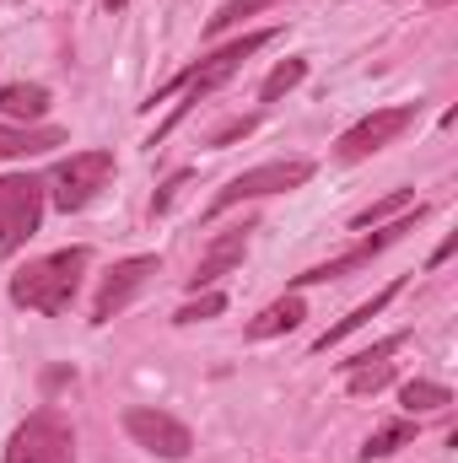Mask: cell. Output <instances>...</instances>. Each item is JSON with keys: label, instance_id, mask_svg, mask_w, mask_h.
Instances as JSON below:
<instances>
[{"label": "cell", "instance_id": "8992f818", "mask_svg": "<svg viewBox=\"0 0 458 463\" xmlns=\"http://www.w3.org/2000/svg\"><path fill=\"white\" fill-rule=\"evenodd\" d=\"M308 178H313V162H308V156H286V162H264V167H248V173H237L227 189L211 200L205 222H216L222 211L243 205V200H264V194H286V189H302Z\"/></svg>", "mask_w": 458, "mask_h": 463}, {"label": "cell", "instance_id": "7c38bea8", "mask_svg": "<svg viewBox=\"0 0 458 463\" xmlns=\"http://www.w3.org/2000/svg\"><path fill=\"white\" fill-rule=\"evenodd\" d=\"M71 135L60 124H0V162L5 156H43L54 146H65Z\"/></svg>", "mask_w": 458, "mask_h": 463}, {"label": "cell", "instance_id": "9a60e30c", "mask_svg": "<svg viewBox=\"0 0 458 463\" xmlns=\"http://www.w3.org/2000/svg\"><path fill=\"white\" fill-rule=\"evenodd\" d=\"M394 297H399V280H394V286H383V291H377V297H372V302H361V307H356V313H350V318H340V324H335V329H329V335H319V340H313V350H329V345H340L345 335H356V329H361V324H372V318H377V313H383V307H388V302H394Z\"/></svg>", "mask_w": 458, "mask_h": 463}, {"label": "cell", "instance_id": "3957f363", "mask_svg": "<svg viewBox=\"0 0 458 463\" xmlns=\"http://www.w3.org/2000/svg\"><path fill=\"white\" fill-rule=\"evenodd\" d=\"M0 463H76V431H71V420L60 410H33L11 431Z\"/></svg>", "mask_w": 458, "mask_h": 463}, {"label": "cell", "instance_id": "4fadbf2b", "mask_svg": "<svg viewBox=\"0 0 458 463\" xmlns=\"http://www.w3.org/2000/svg\"><path fill=\"white\" fill-rule=\"evenodd\" d=\"M308 318V302H302V291H286L281 302H270L253 324H248V340H275V335H291L297 324Z\"/></svg>", "mask_w": 458, "mask_h": 463}, {"label": "cell", "instance_id": "7a4b0ae2", "mask_svg": "<svg viewBox=\"0 0 458 463\" xmlns=\"http://www.w3.org/2000/svg\"><path fill=\"white\" fill-rule=\"evenodd\" d=\"M87 248H60V253H43L33 259L27 269L11 275V302L27 307V313H43V318H60L76 291H81V269H87Z\"/></svg>", "mask_w": 458, "mask_h": 463}, {"label": "cell", "instance_id": "ffe728a7", "mask_svg": "<svg viewBox=\"0 0 458 463\" xmlns=\"http://www.w3.org/2000/svg\"><path fill=\"white\" fill-rule=\"evenodd\" d=\"M388 383H394V366H388V361H372V366L345 372V388H350L356 399H367V393H377V388H388Z\"/></svg>", "mask_w": 458, "mask_h": 463}, {"label": "cell", "instance_id": "cb8c5ba5", "mask_svg": "<svg viewBox=\"0 0 458 463\" xmlns=\"http://www.w3.org/2000/svg\"><path fill=\"white\" fill-rule=\"evenodd\" d=\"M253 124H259V118H232V124H222V129L211 135V146H227V140H237V135H253Z\"/></svg>", "mask_w": 458, "mask_h": 463}, {"label": "cell", "instance_id": "5b68a950", "mask_svg": "<svg viewBox=\"0 0 458 463\" xmlns=\"http://www.w3.org/2000/svg\"><path fill=\"white\" fill-rule=\"evenodd\" d=\"M43 200H49L43 178H33V173H5L0 178V259H11L38 232Z\"/></svg>", "mask_w": 458, "mask_h": 463}, {"label": "cell", "instance_id": "9c48e42d", "mask_svg": "<svg viewBox=\"0 0 458 463\" xmlns=\"http://www.w3.org/2000/svg\"><path fill=\"white\" fill-rule=\"evenodd\" d=\"M421 216H426V205H415V211H405V216H399L394 227H383L377 237H367V242H356L350 253H340V259H329V264H313L308 275H297V286H291V291H302V286H324V280H340V275H350V269H361V264H372V259H377L383 248H394V242H399L405 232H415V222H421Z\"/></svg>", "mask_w": 458, "mask_h": 463}, {"label": "cell", "instance_id": "30bf717a", "mask_svg": "<svg viewBox=\"0 0 458 463\" xmlns=\"http://www.w3.org/2000/svg\"><path fill=\"white\" fill-rule=\"evenodd\" d=\"M162 269V259L157 253H135V259H119L114 269L103 275V286H98V302H92V324H109V318H119L129 302H135V291L151 280Z\"/></svg>", "mask_w": 458, "mask_h": 463}, {"label": "cell", "instance_id": "6da1fadb", "mask_svg": "<svg viewBox=\"0 0 458 463\" xmlns=\"http://www.w3.org/2000/svg\"><path fill=\"white\" fill-rule=\"evenodd\" d=\"M270 38H275V27H264V33H243V38H232V43H222L216 54H205L200 65H189L184 76H173L167 87H157L146 109H157V103H162V98H173V92H189V103H178V114H173L167 124H162V129H157V135H151V146H157V140H162V135H167V129H173L178 118L189 114V109H195L200 98H211L216 87H227L232 76H237V71H243V65H248V60H253V54H259L264 43H270Z\"/></svg>", "mask_w": 458, "mask_h": 463}, {"label": "cell", "instance_id": "2e32d148", "mask_svg": "<svg viewBox=\"0 0 458 463\" xmlns=\"http://www.w3.org/2000/svg\"><path fill=\"white\" fill-rule=\"evenodd\" d=\"M421 200H415V189H394V194H383V200H372L367 211H356L350 216V227L356 232H367V227H383L388 216H405V211H415Z\"/></svg>", "mask_w": 458, "mask_h": 463}, {"label": "cell", "instance_id": "7402d4cb", "mask_svg": "<svg viewBox=\"0 0 458 463\" xmlns=\"http://www.w3.org/2000/svg\"><path fill=\"white\" fill-rule=\"evenodd\" d=\"M216 313H227V297L222 291H200L195 302H184L173 313V324H200V318H216Z\"/></svg>", "mask_w": 458, "mask_h": 463}, {"label": "cell", "instance_id": "52a82bcc", "mask_svg": "<svg viewBox=\"0 0 458 463\" xmlns=\"http://www.w3.org/2000/svg\"><path fill=\"white\" fill-rule=\"evenodd\" d=\"M415 114H421V103H399V109H377V114L356 118L340 140H335V156H340V162H367L372 151L394 146V140L415 124Z\"/></svg>", "mask_w": 458, "mask_h": 463}, {"label": "cell", "instance_id": "d6986e66", "mask_svg": "<svg viewBox=\"0 0 458 463\" xmlns=\"http://www.w3.org/2000/svg\"><path fill=\"white\" fill-rule=\"evenodd\" d=\"M302 76H308V60H281V65L264 76V87H259V103H275V98H286L291 87H302Z\"/></svg>", "mask_w": 458, "mask_h": 463}, {"label": "cell", "instance_id": "8fae6325", "mask_svg": "<svg viewBox=\"0 0 458 463\" xmlns=\"http://www.w3.org/2000/svg\"><path fill=\"white\" fill-rule=\"evenodd\" d=\"M248 232H253V227L243 222L237 232H222V237H216V242H211V248L200 253V264H195V275H184V280H189V291H211V286H216V280L227 275L232 264H237V259L248 253Z\"/></svg>", "mask_w": 458, "mask_h": 463}, {"label": "cell", "instance_id": "d4e9b609", "mask_svg": "<svg viewBox=\"0 0 458 463\" xmlns=\"http://www.w3.org/2000/svg\"><path fill=\"white\" fill-rule=\"evenodd\" d=\"M184 184H189V173H173V178L162 184V194H157V211H167V205H173V194H178Z\"/></svg>", "mask_w": 458, "mask_h": 463}, {"label": "cell", "instance_id": "e0dca14e", "mask_svg": "<svg viewBox=\"0 0 458 463\" xmlns=\"http://www.w3.org/2000/svg\"><path fill=\"white\" fill-rule=\"evenodd\" d=\"M410 442H415V420H388L383 431H372V437H367V448H361V463L388 458V453H399V448H410Z\"/></svg>", "mask_w": 458, "mask_h": 463}, {"label": "cell", "instance_id": "ba28073f", "mask_svg": "<svg viewBox=\"0 0 458 463\" xmlns=\"http://www.w3.org/2000/svg\"><path fill=\"white\" fill-rule=\"evenodd\" d=\"M124 431H129V442L135 448H146V453H157V458H189L195 453V437H189V426L178 420V415H167V410H151V404H135V410H124Z\"/></svg>", "mask_w": 458, "mask_h": 463}, {"label": "cell", "instance_id": "277c9868", "mask_svg": "<svg viewBox=\"0 0 458 463\" xmlns=\"http://www.w3.org/2000/svg\"><path fill=\"white\" fill-rule=\"evenodd\" d=\"M114 178V151H71L54 173H49V200L71 216V211H87Z\"/></svg>", "mask_w": 458, "mask_h": 463}, {"label": "cell", "instance_id": "4316f807", "mask_svg": "<svg viewBox=\"0 0 458 463\" xmlns=\"http://www.w3.org/2000/svg\"><path fill=\"white\" fill-rule=\"evenodd\" d=\"M124 5H129V0H109V11H124Z\"/></svg>", "mask_w": 458, "mask_h": 463}, {"label": "cell", "instance_id": "83f0119b", "mask_svg": "<svg viewBox=\"0 0 458 463\" xmlns=\"http://www.w3.org/2000/svg\"><path fill=\"white\" fill-rule=\"evenodd\" d=\"M432 5H453V0H432Z\"/></svg>", "mask_w": 458, "mask_h": 463}, {"label": "cell", "instance_id": "484cf974", "mask_svg": "<svg viewBox=\"0 0 458 463\" xmlns=\"http://www.w3.org/2000/svg\"><path fill=\"white\" fill-rule=\"evenodd\" d=\"M453 248H458V237H448V242H443V248L432 253V264H448V259H453Z\"/></svg>", "mask_w": 458, "mask_h": 463}, {"label": "cell", "instance_id": "ac0fdd59", "mask_svg": "<svg viewBox=\"0 0 458 463\" xmlns=\"http://www.w3.org/2000/svg\"><path fill=\"white\" fill-rule=\"evenodd\" d=\"M399 404H405L410 415H415V410H448V404H453V388L415 377V383H405V388H399Z\"/></svg>", "mask_w": 458, "mask_h": 463}, {"label": "cell", "instance_id": "44dd1931", "mask_svg": "<svg viewBox=\"0 0 458 463\" xmlns=\"http://www.w3.org/2000/svg\"><path fill=\"white\" fill-rule=\"evenodd\" d=\"M264 5H275V0H227V5L205 22V38H222L227 27H237L243 16H253V11H264Z\"/></svg>", "mask_w": 458, "mask_h": 463}, {"label": "cell", "instance_id": "603a6c76", "mask_svg": "<svg viewBox=\"0 0 458 463\" xmlns=\"http://www.w3.org/2000/svg\"><path fill=\"white\" fill-rule=\"evenodd\" d=\"M405 340H410L405 329H399V335H383L377 345H367V350H356V355H345V361H340V372H356V366H372V361H383V355H394V350L405 345Z\"/></svg>", "mask_w": 458, "mask_h": 463}, {"label": "cell", "instance_id": "5bb4252c", "mask_svg": "<svg viewBox=\"0 0 458 463\" xmlns=\"http://www.w3.org/2000/svg\"><path fill=\"white\" fill-rule=\"evenodd\" d=\"M0 114L16 118V124H38V118L49 114V87H38V81H11V87H0Z\"/></svg>", "mask_w": 458, "mask_h": 463}]
</instances>
